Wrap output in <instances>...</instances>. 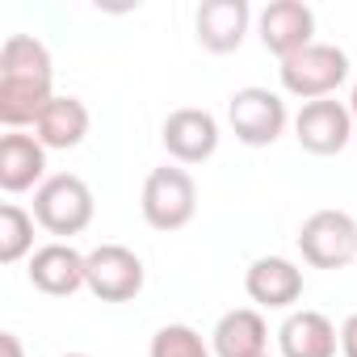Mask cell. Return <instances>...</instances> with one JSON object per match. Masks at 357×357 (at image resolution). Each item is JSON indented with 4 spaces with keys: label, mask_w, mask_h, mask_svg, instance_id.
Listing matches in <instances>:
<instances>
[{
    "label": "cell",
    "mask_w": 357,
    "mask_h": 357,
    "mask_svg": "<svg viewBox=\"0 0 357 357\" xmlns=\"http://www.w3.org/2000/svg\"><path fill=\"white\" fill-rule=\"evenodd\" d=\"M0 76L5 80H55L51 68V51L47 43H38L34 34H9L0 47Z\"/></svg>",
    "instance_id": "obj_17"
},
{
    "label": "cell",
    "mask_w": 357,
    "mask_h": 357,
    "mask_svg": "<svg viewBox=\"0 0 357 357\" xmlns=\"http://www.w3.org/2000/svg\"><path fill=\"white\" fill-rule=\"evenodd\" d=\"M340 353L344 357H357V315H349L340 324Z\"/></svg>",
    "instance_id": "obj_20"
},
{
    "label": "cell",
    "mask_w": 357,
    "mask_h": 357,
    "mask_svg": "<svg viewBox=\"0 0 357 357\" xmlns=\"http://www.w3.org/2000/svg\"><path fill=\"white\" fill-rule=\"evenodd\" d=\"M278 76H282V89H286L290 97H298L303 105H307V101H324V97H332V93L344 84V76H349V55H344L336 43H311V47H303L298 55L282 59Z\"/></svg>",
    "instance_id": "obj_3"
},
{
    "label": "cell",
    "mask_w": 357,
    "mask_h": 357,
    "mask_svg": "<svg viewBox=\"0 0 357 357\" xmlns=\"http://www.w3.org/2000/svg\"><path fill=\"white\" fill-rule=\"evenodd\" d=\"M244 290L257 307L286 311L303 298V269L286 257H257L244 273Z\"/></svg>",
    "instance_id": "obj_11"
},
{
    "label": "cell",
    "mask_w": 357,
    "mask_h": 357,
    "mask_svg": "<svg viewBox=\"0 0 357 357\" xmlns=\"http://www.w3.org/2000/svg\"><path fill=\"white\" fill-rule=\"evenodd\" d=\"M160 139H164V151L176 164H202L219 151V122H215L211 109L185 105V109H172L164 118Z\"/></svg>",
    "instance_id": "obj_7"
},
{
    "label": "cell",
    "mask_w": 357,
    "mask_h": 357,
    "mask_svg": "<svg viewBox=\"0 0 357 357\" xmlns=\"http://www.w3.org/2000/svg\"><path fill=\"white\" fill-rule=\"evenodd\" d=\"M282 357H336L340 332L324 311H290L278 328Z\"/></svg>",
    "instance_id": "obj_14"
},
{
    "label": "cell",
    "mask_w": 357,
    "mask_h": 357,
    "mask_svg": "<svg viewBox=\"0 0 357 357\" xmlns=\"http://www.w3.org/2000/svg\"><path fill=\"white\" fill-rule=\"evenodd\" d=\"M248 22H252L248 0H206V5H198L194 34L211 55H231L244 43Z\"/></svg>",
    "instance_id": "obj_12"
},
{
    "label": "cell",
    "mask_w": 357,
    "mask_h": 357,
    "mask_svg": "<svg viewBox=\"0 0 357 357\" xmlns=\"http://www.w3.org/2000/svg\"><path fill=\"white\" fill-rule=\"evenodd\" d=\"M143 261L126 244H101L89 252V290L101 303H130L143 290Z\"/></svg>",
    "instance_id": "obj_8"
},
{
    "label": "cell",
    "mask_w": 357,
    "mask_h": 357,
    "mask_svg": "<svg viewBox=\"0 0 357 357\" xmlns=\"http://www.w3.org/2000/svg\"><path fill=\"white\" fill-rule=\"evenodd\" d=\"M143 219L155 231H181L198 215V185L181 164H160L143 181Z\"/></svg>",
    "instance_id": "obj_2"
},
{
    "label": "cell",
    "mask_w": 357,
    "mask_h": 357,
    "mask_svg": "<svg viewBox=\"0 0 357 357\" xmlns=\"http://www.w3.org/2000/svg\"><path fill=\"white\" fill-rule=\"evenodd\" d=\"M34 215L22 211L17 202H5L0 206V261L5 265H17L22 257H34Z\"/></svg>",
    "instance_id": "obj_18"
},
{
    "label": "cell",
    "mask_w": 357,
    "mask_h": 357,
    "mask_svg": "<svg viewBox=\"0 0 357 357\" xmlns=\"http://www.w3.org/2000/svg\"><path fill=\"white\" fill-rule=\"evenodd\" d=\"M353 126H357V122H353L349 105L324 97V101H307V105L298 109V118H294V139H298V147L311 151V155H336V151H344V147L357 139Z\"/></svg>",
    "instance_id": "obj_6"
},
{
    "label": "cell",
    "mask_w": 357,
    "mask_h": 357,
    "mask_svg": "<svg viewBox=\"0 0 357 357\" xmlns=\"http://www.w3.org/2000/svg\"><path fill=\"white\" fill-rule=\"evenodd\" d=\"M349 114H353V122H357V84H353V97H349Z\"/></svg>",
    "instance_id": "obj_22"
},
{
    "label": "cell",
    "mask_w": 357,
    "mask_h": 357,
    "mask_svg": "<svg viewBox=\"0 0 357 357\" xmlns=\"http://www.w3.org/2000/svg\"><path fill=\"white\" fill-rule=\"evenodd\" d=\"M265 344H269V324L257 307L227 311L211 332L215 357H265Z\"/></svg>",
    "instance_id": "obj_15"
},
{
    "label": "cell",
    "mask_w": 357,
    "mask_h": 357,
    "mask_svg": "<svg viewBox=\"0 0 357 357\" xmlns=\"http://www.w3.org/2000/svg\"><path fill=\"white\" fill-rule=\"evenodd\" d=\"M227 122L236 130V139L244 147H269L282 139L290 114H286V101L273 93V89H261V84H248V89H236L231 101H227Z\"/></svg>",
    "instance_id": "obj_5"
},
{
    "label": "cell",
    "mask_w": 357,
    "mask_h": 357,
    "mask_svg": "<svg viewBox=\"0 0 357 357\" xmlns=\"http://www.w3.org/2000/svg\"><path fill=\"white\" fill-rule=\"evenodd\" d=\"M63 357H89V353H63Z\"/></svg>",
    "instance_id": "obj_23"
},
{
    "label": "cell",
    "mask_w": 357,
    "mask_h": 357,
    "mask_svg": "<svg viewBox=\"0 0 357 357\" xmlns=\"http://www.w3.org/2000/svg\"><path fill=\"white\" fill-rule=\"evenodd\" d=\"M93 215H97L93 190L76 172H55L34 190V219H38V227H47L59 240L80 236L93 223Z\"/></svg>",
    "instance_id": "obj_1"
},
{
    "label": "cell",
    "mask_w": 357,
    "mask_h": 357,
    "mask_svg": "<svg viewBox=\"0 0 357 357\" xmlns=\"http://www.w3.org/2000/svg\"><path fill=\"white\" fill-rule=\"evenodd\" d=\"M265 357H269V353H265Z\"/></svg>",
    "instance_id": "obj_24"
},
{
    "label": "cell",
    "mask_w": 357,
    "mask_h": 357,
    "mask_svg": "<svg viewBox=\"0 0 357 357\" xmlns=\"http://www.w3.org/2000/svg\"><path fill=\"white\" fill-rule=\"evenodd\" d=\"M89 105L80 101V97H51L47 101V109L38 114V122H34V135H38V143L47 147V151H68V147H80L84 143V135H89Z\"/></svg>",
    "instance_id": "obj_16"
},
{
    "label": "cell",
    "mask_w": 357,
    "mask_h": 357,
    "mask_svg": "<svg viewBox=\"0 0 357 357\" xmlns=\"http://www.w3.org/2000/svg\"><path fill=\"white\" fill-rule=\"evenodd\" d=\"M0 349H5V357H26V349L13 332H0Z\"/></svg>",
    "instance_id": "obj_21"
},
{
    "label": "cell",
    "mask_w": 357,
    "mask_h": 357,
    "mask_svg": "<svg viewBox=\"0 0 357 357\" xmlns=\"http://www.w3.org/2000/svg\"><path fill=\"white\" fill-rule=\"evenodd\" d=\"M43 172H47V147L38 143V135L9 130L0 139V190L5 194H26L43 185Z\"/></svg>",
    "instance_id": "obj_13"
},
{
    "label": "cell",
    "mask_w": 357,
    "mask_h": 357,
    "mask_svg": "<svg viewBox=\"0 0 357 357\" xmlns=\"http://www.w3.org/2000/svg\"><path fill=\"white\" fill-rule=\"evenodd\" d=\"M147 357H215V349H206V340L190 324H164L151 336Z\"/></svg>",
    "instance_id": "obj_19"
},
{
    "label": "cell",
    "mask_w": 357,
    "mask_h": 357,
    "mask_svg": "<svg viewBox=\"0 0 357 357\" xmlns=\"http://www.w3.org/2000/svg\"><path fill=\"white\" fill-rule=\"evenodd\" d=\"M257 34H261V47L278 59H290L298 55L303 47H311L315 38V13L303 0H273V5L261 9L257 17Z\"/></svg>",
    "instance_id": "obj_9"
},
{
    "label": "cell",
    "mask_w": 357,
    "mask_h": 357,
    "mask_svg": "<svg viewBox=\"0 0 357 357\" xmlns=\"http://www.w3.org/2000/svg\"><path fill=\"white\" fill-rule=\"evenodd\" d=\"M298 252L315 269H344L357 261V219L349 211H315L298 227Z\"/></svg>",
    "instance_id": "obj_4"
},
{
    "label": "cell",
    "mask_w": 357,
    "mask_h": 357,
    "mask_svg": "<svg viewBox=\"0 0 357 357\" xmlns=\"http://www.w3.org/2000/svg\"><path fill=\"white\" fill-rule=\"evenodd\" d=\"M26 273H30V286H34V290L51 294V298H68V294H76L80 286H89V257L76 252L72 244L55 240V244L34 248Z\"/></svg>",
    "instance_id": "obj_10"
}]
</instances>
